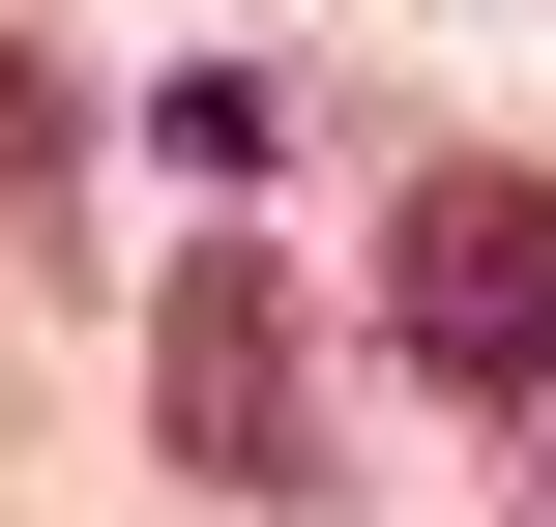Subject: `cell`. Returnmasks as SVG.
Returning a JSON list of instances; mask_svg holds the SVG:
<instances>
[{"instance_id": "6da1fadb", "label": "cell", "mask_w": 556, "mask_h": 527, "mask_svg": "<svg viewBox=\"0 0 556 527\" xmlns=\"http://www.w3.org/2000/svg\"><path fill=\"white\" fill-rule=\"evenodd\" d=\"M381 352H410L440 411H498V440H556V176H498V147H440V176L381 205Z\"/></svg>"}, {"instance_id": "277c9868", "label": "cell", "mask_w": 556, "mask_h": 527, "mask_svg": "<svg viewBox=\"0 0 556 527\" xmlns=\"http://www.w3.org/2000/svg\"><path fill=\"white\" fill-rule=\"evenodd\" d=\"M528 527H556V499H528Z\"/></svg>"}, {"instance_id": "3957f363", "label": "cell", "mask_w": 556, "mask_h": 527, "mask_svg": "<svg viewBox=\"0 0 556 527\" xmlns=\"http://www.w3.org/2000/svg\"><path fill=\"white\" fill-rule=\"evenodd\" d=\"M0 205H29V264H117V235H88V59H59L29 0H0Z\"/></svg>"}, {"instance_id": "7a4b0ae2", "label": "cell", "mask_w": 556, "mask_h": 527, "mask_svg": "<svg viewBox=\"0 0 556 527\" xmlns=\"http://www.w3.org/2000/svg\"><path fill=\"white\" fill-rule=\"evenodd\" d=\"M147 411H176L205 499H323V293H293V235H176L147 264Z\"/></svg>"}]
</instances>
